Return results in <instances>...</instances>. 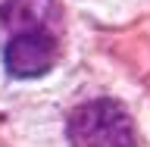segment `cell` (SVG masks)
Masks as SVG:
<instances>
[{
  "instance_id": "1",
  "label": "cell",
  "mask_w": 150,
  "mask_h": 147,
  "mask_svg": "<svg viewBox=\"0 0 150 147\" xmlns=\"http://www.w3.org/2000/svg\"><path fill=\"white\" fill-rule=\"evenodd\" d=\"M72 147H138V131L119 100H88L66 122Z\"/></svg>"
},
{
  "instance_id": "3",
  "label": "cell",
  "mask_w": 150,
  "mask_h": 147,
  "mask_svg": "<svg viewBox=\"0 0 150 147\" xmlns=\"http://www.w3.org/2000/svg\"><path fill=\"white\" fill-rule=\"evenodd\" d=\"M63 6L59 0H0V25L16 31H56L59 35Z\"/></svg>"
},
{
  "instance_id": "2",
  "label": "cell",
  "mask_w": 150,
  "mask_h": 147,
  "mask_svg": "<svg viewBox=\"0 0 150 147\" xmlns=\"http://www.w3.org/2000/svg\"><path fill=\"white\" fill-rule=\"evenodd\" d=\"M59 35L56 31H16L3 47V69L13 78H38L56 66Z\"/></svg>"
}]
</instances>
